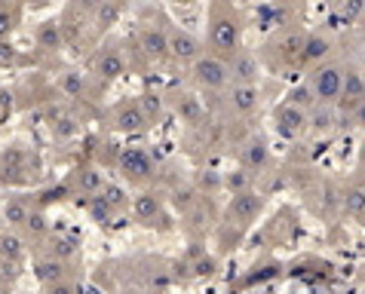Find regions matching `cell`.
Returning <instances> with one entry per match:
<instances>
[{
    "label": "cell",
    "instance_id": "34",
    "mask_svg": "<svg viewBox=\"0 0 365 294\" xmlns=\"http://www.w3.org/2000/svg\"><path fill=\"white\" fill-rule=\"evenodd\" d=\"M10 107H12V95H10V92H0V117L10 113Z\"/></svg>",
    "mask_w": 365,
    "mask_h": 294
},
{
    "label": "cell",
    "instance_id": "35",
    "mask_svg": "<svg viewBox=\"0 0 365 294\" xmlns=\"http://www.w3.org/2000/svg\"><path fill=\"white\" fill-rule=\"evenodd\" d=\"M347 209H353L356 214H359V209H362V193H359V190H356V193H353V196H350V199H347Z\"/></svg>",
    "mask_w": 365,
    "mask_h": 294
},
{
    "label": "cell",
    "instance_id": "26",
    "mask_svg": "<svg viewBox=\"0 0 365 294\" xmlns=\"http://www.w3.org/2000/svg\"><path fill=\"white\" fill-rule=\"evenodd\" d=\"M21 163H25V154H21V150H6L3 154V166L10 172H19Z\"/></svg>",
    "mask_w": 365,
    "mask_h": 294
},
{
    "label": "cell",
    "instance_id": "9",
    "mask_svg": "<svg viewBox=\"0 0 365 294\" xmlns=\"http://www.w3.org/2000/svg\"><path fill=\"white\" fill-rule=\"evenodd\" d=\"M166 46H169V37L163 31H145L141 34V49H145L148 55H154V59L166 55Z\"/></svg>",
    "mask_w": 365,
    "mask_h": 294
},
{
    "label": "cell",
    "instance_id": "39",
    "mask_svg": "<svg viewBox=\"0 0 365 294\" xmlns=\"http://www.w3.org/2000/svg\"><path fill=\"white\" fill-rule=\"evenodd\" d=\"M71 123H74V120H62V126H59V135H71V132H74V126H71Z\"/></svg>",
    "mask_w": 365,
    "mask_h": 294
},
{
    "label": "cell",
    "instance_id": "4",
    "mask_svg": "<svg viewBox=\"0 0 365 294\" xmlns=\"http://www.w3.org/2000/svg\"><path fill=\"white\" fill-rule=\"evenodd\" d=\"M166 53L175 55V59H181V62H190V59H197V55H199V43H197V37H190V34L175 31L169 37Z\"/></svg>",
    "mask_w": 365,
    "mask_h": 294
},
{
    "label": "cell",
    "instance_id": "30",
    "mask_svg": "<svg viewBox=\"0 0 365 294\" xmlns=\"http://www.w3.org/2000/svg\"><path fill=\"white\" fill-rule=\"evenodd\" d=\"M25 224H28V230H31V233H43V230H46V224H43V214H31V212H28Z\"/></svg>",
    "mask_w": 365,
    "mask_h": 294
},
{
    "label": "cell",
    "instance_id": "3",
    "mask_svg": "<svg viewBox=\"0 0 365 294\" xmlns=\"http://www.w3.org/2000/svg\"><path fill=\"white\" fill-rule=\"evenodd\" d=\"M193 77H197V83L218 89V86L227 83L231 74H227V68L218 59H197V64H193Z\"/></svg>",
    "mask_w": 365,
    "mask_h": 294
},
{
    "label": "cell",
    "instance_id": "6",
    "mask_svg": "<svg viewBox=\"0 0 365 294\" xmlns=\"http://www.w3.org/2000/svg\"><path fill=\"white\" fill-rule=\"evenodd\" d=\"M258 209H261V199L255 196V193H249V190H242V193H236V199L231 203V214L236 221H252Z\"/></svg>",
    "mask_w": 365,
    "mask_h": 294
},
{
    "label": "cell",
    "instance_id": "12",
    "mask_svg": "<svg viewBox=\"0 0 365 294\" xmlns=\"http://www.w3.org/2000/svg\"><path fill=\"white\" fill-rule=\"evenodd\" d=\"M37 43H40L43 49H59L62 46V25H55V21H46V25H40Z\"/></svg>",
    "mask_w": 365,
    "mask_h": 294
},
{
    "label": "cell",
    "instance_id": "10",
    "mask_svg": "<svg viewBox=\"0 0 365 294\" xmlns=\"http://www.w3.org/2000/svg\"><path fill=\"white\" fill-rule=\"evenodd\" d=\"M145 113L139 111V107H123V111L117 113V126L123 129V132H141L145 129Z\"/></svg>",
    "mask_w": 365,
    "mask_h": 294
},
{
    "label": "cell",
    "instance_id": "11",
    "mask_svg": "<svg viewBox=\"0 0 365 294\" xmlns=\"http://www.w3.org/2000/svg\"><path fill=\"white\" fill-rule=\"evenodd\" d=\"M341 92L347 95V104L350 102L359 104V98H362V74L359 71H350L347 77H341Z\"/></svg>",
    "mask_w": 365,
    "mask_h": 294
},
{
    "label": "cell",
    "instance_id": "7",
    "mask_svg": "<svg viewBox=\"0 0 365 294\" xmlns=\"http://www.w3.org/2000/svg\"><path fill=\"white\" fill-rule=\"evenodd\" d=\"M98 74H102L105 80H117V77L126 74V62L120 59L117 53H105L102 59H98Z\"/></svg>",
    "mask_w": 365,
    "mask_h": 294
},
{
    "label": "cell",
    "instance_id": "37",
    "mask_svg": "<svg viewBox=\"0 0 365 294\" xmlns=\"http://www.w3.org/2000/svg\"><path fill=\"white\" fill-rule=\"evenodd\" d=\"M227 184H231V187H242V184H246V172H240V175H231V178H227Z\"/></svg>",
    "mask_w": 365,
    "mask_h": 294
},
{
    "label": "cell",
    "instance_id": "25",
    "mask_svg": "<svg viewBox=\"0 0 365 294\" xmlns=\"http://www.w3.org/2000/svg\"><path fill=\"white\" fill-rule=\"evenodd\" d=\"M102 187V175H98V172H83L80 175V190H98Z\"/></svg>",
    "mask_w": 365,
    "mask_h": 294
},
{
    "label": "cell",
    "instance_id": "2",
    "mask_svg": "<svg viewBox=\"0 0 365 294\" xmlns=\"http://www.w3.org/2000/svg\"><path fill=\"white\" fill-rule=\"evenodd\" d=\"M313 95L319 102H335L341 95V71L338 68H322L313 77Z\"/></svg>",
    "mask_w": 365,
    "mask_h": 294
},
{
    "label": "cell",
    "instance_id": "18",
    "mask_svg": "<svg viewBox=\"0 0 365 294\" xmlns=\"http://www.w3.org/2000/svg\"><path fill=\"white\" fill-rule=\"evenodd\" d=\"M117 19H120V3H114V0H111V3L98 6V28H102V31H105V28H114V21H117Z\"/></svg>",
    "mask_w": 365,
    "mask_h": 294
},
{
    "label": "cell",
    "instance_id": "23",
    "mask_svg": "<svg viewBox=\"0 0 365 294\" xmlns=\"http://www.w3.org/2000/svg\"><path fill=\"white\" fill-rule=\"evenodd\" d=\"M0 252L10 257V261H16V257H21V242L16 236H3V239H0Z\"/></svg>",
    "mask_w": 365,
    "mask_h": 294
},
{
    "label": "cell",
    "instance_id": "19",
    "mask_svg": "<svg viewBox=\"0 0 365 294\" xmlns=\"http://www.w3.org/2000/svg\"><path fill=\"white\" fill-rule=\"evenodd\" d=\"M264 160H267V150H264V145H249L246 147V154H242V163L246 166H252V169H258V166H264Z\"/></svg>",
    "mask_w": 365,
    "mask_h": 294
},
{
    "label": "cell",
    "instance_id": "21",
    "mask_svg": "<svg viewBox=\"0 0 365 294\" xmlns=\"http://www.w3.org/2000/svg\"><path fill=\"white\" fill-rule=\"evenodd\" d=\"M37 276L43 279V282H55V279L62 276V264L59 261H43L37 267Z\"/></svg>",
    "mask_w": 365,
    "mask_h": 294
},
{
    "label": "cell",
    "instance_id": "22",
    "mask_svg": "<svg viewBox=\"0 0 365 294\" xmlns=\"http://www.w3.org/2000/svg\"><path fill=\"white\" fill-rule=\"evenodd\" d=\"M123 199H126V193H123V187H117V184H107V187L102 190V203L105 205H123Z\"/></svg>",
    "mask_w": 365,
    "mask_h": 294
},
{
    "label": "cell",
    "instance_id": "16",
    "mask_svg": "<svg viewBox=\"0 0 365 294\" xmlns=\"http://www.w3.org/2000/svg\"><path fill=\"white\" fill-rule=\"evenodd\" d=\"M157 212H160V203H157L154 193H145V196L135 199V214H139L141 221H150Z\"/></svg>",
    "mask_w": 365,
    "mask_h": 294
},
{
    "label": "cell",
    "instance_id": "20",
    "mask_svg": "<svg viewBox=\"0 0 365 294\" xmlns=\"http://www.w3.org/2000/svg\"><path fill=\"white\" fill-rule=\"evenodd\" d=\"M289 104H292V107H301V111H307V107L313 104V92L307 89V86H298V89H292Z\"/></svg>",
    "mask_w": 365,
    "mask_h": 294
},
{
    "label": "cell",
    "instance_id": "1",
    "mask_svg": "<svg viewBox=\"0 0 365 294\" xmlns=\"http://www.w3.org/2000/svg\"><path fill=\"white\" fill-rule=\"evenodd\" d=\"M304 129H307V113L301 111V107L285 104L276 111V132L283 135V138H298Z\"/></svg>",
    "mask_w": 365,
    "mask_h": 294
},
{
    "label": "cell",
    "instance_id": "24",
    "mask_svg": "<svg viewBox=\"0 0 365 294\" xmlns=\"http://www.w3.org/2000/svg\"><path fill=\"white\" fill-rule=\"evenodd\" d=\"M139 111L145 113V117H157V113L163 111V102H160L157 95H145V98H141V107H139Z\"/></svg>",
    "mask_w": 365,
    "mask_h": 294
},
{
    "label": "cell",
    "instance_id": "28",
    "mask_svg": "<svg viewBox=\"0 0 365 294\" xmlns=\"http://www.w3.org/2000/svg\"><path fill=\"white\" fill-rule=\"evenodd\" d=\"M62 86H64V92H68V95H77V92L83 89V77L80 74H68L62 80Z\"/></svg>",
    "mask_w": 365,
    "mask_h": 294
},
{
    "label": "cell",
    "instance_id": "36",
    "mask_svg": "<svg viewBox=\"0 0 365 294\" xmlns=\"http://www.w3.org/2000/svg\"><path fill=\"white\" fill-rule=\"evenodd\" d=\"M328 123H332V117H328V111H326V113H317V120H313V126H317V129H326Z\"/></svg>",
    "mask_w": 365,
    "mask_h": 294
},
{
    "label": "cell",
    "instance_id": "5",
    "mask_svg": "<svg viewBox=\"0 0 365 294\" xmlns=\"http://www.w3.org/2000/svg\"><path fill=\"white\" fill-rule=\"evenodd\" d=\"M212 43H215V49L218 53H233L236 49V43H240V31H236V25L233 21H218L215 25V31H212Z\"/></svg>",
    "mask_w": 365,
    "mask_h": 294
},
{
    "label": "cell",
    "instance_id": "13",
    "mask_svg": "<svg viewBox=\"0 0 365 294\" xmlns=\"http://www.w3.org/2000/svg\"><path fill=\"white\" fill-rule=\"evenodd\" d=\"M326 55H328V40H322V37H307L304 46H301V59H307V62H319Z\"/></svg>",
    "mask_w": 365,
    "mask_h": 294
},
{
    "label": "cell",
    "instance_id": "38",
    "mask_svg": "<svg viewBox=\"0 0 365 294\" xmlns=\"http://www.w3.org/2000/svg\"><path fill=\"white\" fill-rule=\"evenodd\" d=\"M197 273H199V276H209V273H212V261H199V264H197Z\"/></svg>",
    "mask_w": 365,
    "mask_h": 294
},
{
    "label": "cell",
    "instance_id": "17",
    "mask_svg": "<svg viewBox=\"0 0 365 294\" xmlns=\"http://www.w3.org/2000/svg\"><path fill=\"white\" fill-rule=\"evenodd\" d=\"M3 218L10 221L12 227L25 224V218H28V205L21 203V199H12V203H6V209H3Z\"/></svg>",
    "mask_w": 365,
    "mask_h": 294
},
{
    "label": "cell",
    "instance_id": "31",
    "mask_svg": "<svg viewBox=\"0 0 365 294\" xmlns=\"http://www.w3.org/2000/svg\"><path fill=\"white\" fill-rule=\"evenodd\" d=\"M71 252H74V246H71L68 239H55V242H53V255H59V257H68Z\"/></svg>",
    "mask_w": 365,
    "mask_h": 294
},
{
    "label": "cell",
    "instance_id": "41",
    "mask_svg": "<svg viewBox=\"0 0 365 294\" xmlns=\"http://www.w3.org/2000/svg\"><path fill=\"white\" fill-rule=\"evenodd\" d=\"M114 3H132V0H114Z\"/></svg>",
    "mask_w": 365,
    "mask_h": 294
},
{
    "label": "cell",
    "instance_id": "15",
    "mask_svg": "<svg viewBox=\"0 0 365 294\" xmlns=\"http://www.w3.org/2000/svg\"><path fill=\"white\" fill-rule=\"evenodd\" d=\"M255 59H249V55H240V59H236L233 62V71H231V74L236 77V80H240V83H252L255 80Z\"/></svg>",
    "mask_w": 365,
    "mask_h": 294
},
{
    "label": "cell",
    "instance_id": "29",
    "mask_svg": "<svg viewBox=\"0 0 365 294\" xmlns=\"http://www.w3.org/2000/svg\"><path fill=\"white\" fill-rule=\"evenodd\" d=\"M12 62H16V49L6 40H0V68H6V64H12Z\"/></svg>",
    "mask_w": 365,
    "mask_h": 294
},
{
    "label": "cell",
    "instance_id": "8",
    "mask_svg": "<svg viewBox=\"0 0 365 294\" xmlns=\"http://www.w3.org/2000/svg\"><path fill=\"white\" fill-rule=\"evenodd\" d=\"M255 102H258V92H255V86L252 83H240L236 89L231 92V104L236 107V111H252L255 107Z\"/></svg>",
    "mask_w": 365,
    "mask_h": 294
},
{
    "label": "cell",
    "instance_id": "32",
    "mask_svg": "<svg viewBox=\"0 0 365 294\" xmlns=\"http://www.w3.org/2000/svg\"><path fill=\"white\" fill-rule=\"evenodd\" d=\"M10 31H12V16L0 10V40H6V34Z\"/></svg>",
    "mask_w": 365,
    "mask_h": 294
},
{
    "label": "cell",
    "instance_id": "14",
    "mask_svg": "<svg viewBox=\"0 0 365 294\" xmlns=\"http://www.w3.org/2000/svg\"><path fill=\"white\" fill-rule=\"evenodd\" d=\"M123 169H126V175H129V172H132V175H148L150 163H148L145 154H139V150H129V154L123 156Z\"/></svg>",
    "mask_w": 365,
    "mask_h": 294
},
{
    "label": "cell",
    "instance_id": "27",
    "mask_svg": "<svg viewBox=\"0 0 365 294\" xmlns=\"http://www.w3.org/2000/svg\"><path fill=\"white\" fill-rule=\"evenodd\" d=\"M301 46H304V40L295 34V37H289L283 43V55H285V59H295V55H301Z\"/></svg>",
    "mask_w": 365,
    "mask_h": 294
},
{
    "label": "cell",
    "instance_id": "40",
    "mask_svg": "<svg viewBox=\"0 0 365 294\" xmlns=\"http://www.w3.org/2000/svg\"><path fill=\"white\" fill-rule=\"evenodd\" d=\"M49 294H74V291H71L68 285H53V291H49Z\"/></svg>",
    "mask_w": 365,
    "mask_h": 294
},
{
    "label": "cell",
    "instance_id": "33",
    "mask_svg": "<svg viewBox=\"0 0 365 294\" xmlns=\"http://www.w3.org/2000/svg\"><path fill=\"white\" fill-rule=\"evenodd\" d=\"M359 10H362V0H347V3H344V16L347 19H356Z\"/></svg>",
    "mask_w": 365,
    "mask_h": 294
}]
</instances>
